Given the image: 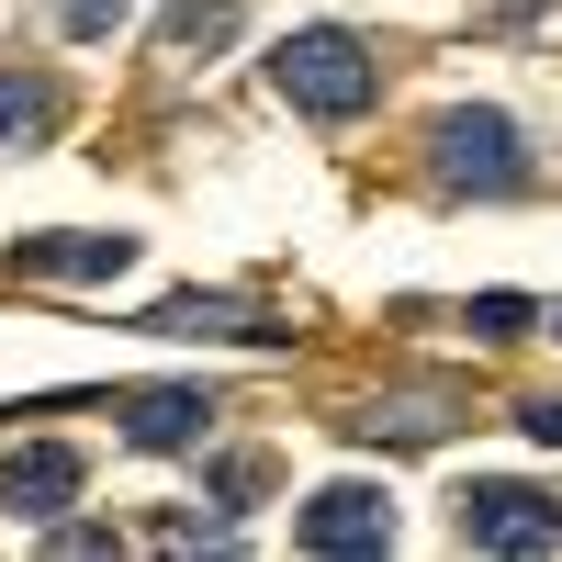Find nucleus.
Returning a JSON list of instances; mask_svg holds the SVG:
<instances>
[{
    "instance_id": "obj_1",
    "label": "nucleus",
    "mask_w": 562,
    "mask_h": 562,
    "mask_svg": "<svg viewBox=\"0 0 562 562\" xmlns=\"http://www.w3.org/2000/svg\"><path fill=\"white\" fill-rule=\"evenodd\" d=\"M270 90H281L293 113H326V124H349V113H371L383 68L360 57V34H338V23H304V34H281V45H270Z\"/></svg>"
},
{
    "instance_id": "obj_2",
    "label": "nucleus",
    "mask_w": 562,
    "mask_h": 562,
    "mask_svg": "<svg viewBox=\"0 0 562 562\" xmlns=\"http://www.w3.org/2000/svg\"><path fill=\"white\" fill-rule=\"evenodd\" d=\"M428 169L450 180V192H518L529 180V158H518V124H506L495 102H473V113H439V135H428Z\"/></svg>"
},
{
    "instance_id": "obj_3",
    "label": "nucleus",
    "mask_w": 562,
    "mask_h": 562,
    "mask_svg": "<svg viewBox=\"0 0 562 562\" xmlns=\"http://www.w3.org/2000/svg\"><path fill=\"white\" fill-rule=\"evenodd\" d=\"M450 529H461V551H551L562 540V506L540 484H473Z\"/></svg>"
},
{
    "instance_id": "obj_4",
    "label": "nucleus",
    "mask_w": 562,
    "mask_h": 562,
    "mask_svg": "<svg viewBox=\"0 0 562 562\" xmlns=\"http://www.w3.org/2000/svg\"><path fill=\"white\" fill-rule=\"evenodd\" d=\"M293 540L304 551H394V495L383 484H326L315 506H304V518H293Z\"/></svg>"
},
{
    "instance_id": "obj_5",
    "label": "nucleus",
    "mask_w": 562,
    "mask_h": 562,
    "mask_svg": "<svg viewBox=\"0 0 562 562\" xmlns=\"http://www.w3.org/2000/svg\"><path fill=\"white\" fill-rule=\"evenodd\" d=\"M79 484H90V461L68 439H34V450L0 461V506H12V518H57V506H79Z\"/></svg>"
},
{
    "instance_id": "obj_6",
    "label": "nucleus",
    "mask_w": 562,
    "mask_h": 562,
    "mask_svg": "<svg viewBox=\"0 0 562 562\" xmlns=\"http://www.w3.org/2000/svg\"><path fill=\"white\" fill-rule=\"evenodd\" d=\"M214 428V394L203 383H147V394H124V439L135 450H192Z\"/></svg>"
},
{
    "instance_id": "obj_7",
    "label": "nucleus",
    "mask_w": 562,
    "mask_h": 562,
    "mask_svg": "<svg viewBox=\"0 0 562 562\" xmlns=\"http://www.w3.org/2000/svg\"><path fill=\"white\" fill-rule=\"evenodd\" d=\"M12 270H34V281H124L135 237H23Z\"/></svg>"
},
{
    "instance_id": "obj_8",
    "label": "nucleus",
    "mask_w": 562,
    "mask_h": 562,
    "mask_svg": "<svg viewBox=\"0 0 562 562\" xmlns=\"http://www.w3.org/2000/svg\"><path fill=\"white\" fill-rule=\"evenodd\" d=\"M147 326H158V338H270V326H259L237 293H169Z\"/></svg>"
},
{
    "instance_id": "obj_9",
    "label": "nucleus",
    "mask_w": 562,
    "mask_h": 562,
    "mask_svg": "<svg viewBox=\"0 0 562 562\" xmlns=\"http://www.w3.org/2000/svg\"><path fill=\"white\" fill-rule=\"evenodd\" d=\"M349 428H360V439H439L450 405H439V394H383V405H360Z\"/></svg>"
},
{
    "instance_id": "obj_10",
    "label": "nucleus",
    "mask_w": 562,
    "mask_h": 562,
    "mask_svg": "<svg viewBox=\"0 0 562 562\" xmlns=\"http://www.w3.org/2000/svg\"><path fill=\"white\" fill-rule=\"evenodd\" d=\"M45 113H57V90H45V79H23V68H0V147L45 135Z\"/></svg>"
},
{
    "instance_id": "obj_11",
    "label": "nucleus",
    "mask_w": 562,
    "mask_h": 562,
    "mask_svg": "<svg viewBox=\"0 0 562 562\" xmlns=\"http://www.w3.org/2000/svg\"><path fill=\"white\" fill-rule=\"evenodd\" d=\"M237 12H248V0H180V12H169L158 34H169V57H192V45H214V34L237 23Z\"/></svg>"
},
{
    "instance_id": "obj_12",
    "label": "nucleus",
    "mask_w": 562,
    "mask_h": 562,
    "mask_svg": "<svg viewBox=\"0 0 562 562\" xmlns=\"http://www.w3.org/2000/svg\"><path fill=\"white\" fill-rule=\"evenodd\" d=\"M473 338H495V349L529 338V293H484V304H473Z\"/></svg>"
},
{
    "instance_id": "obj_13",
    "label": "nucleus",
    "mask_w": 562,
    "mask_h": 562,
    "mask_svg": "<svg viewBox=\"0 0 562 562\" xmlns=\"http://www.w3.org/2000/svg\"><path fill=\"white\" fill-rule=\"evenodd\" d=\"M124 12H135V0H57V23H68V34H113Z\"/></svg>"
},
{
    "instance_id": "obj_14",
    "label": "nucleus",
    "mask_w": 562,
    "mask_h": 562,
    "mask_svg": "<svg viewBox=\"0 0 562 562\" xmlns=\"http://www.w3.org/2000/svg\"><path fill=\"white\" fill-rule=\"evenodd\" d=\"M518 428H529V439H551V450H562V394H529V405H518Z\"/></svg>"
},
{
    "instance_id": "obj_15",
    "label": "nucleus",
    "mask_w": 562,
    "mask_h": 562,
    "mask_svg": "<svg viewBox=\"0 0 562 562\" xmlns=\"http://www.w3.org/2000/svg\"><path fill=\"white\" fill-rule=\"evenodd\" d=\"M551 326H562V315H551Z\"/></svg>"
}]
</instances>
